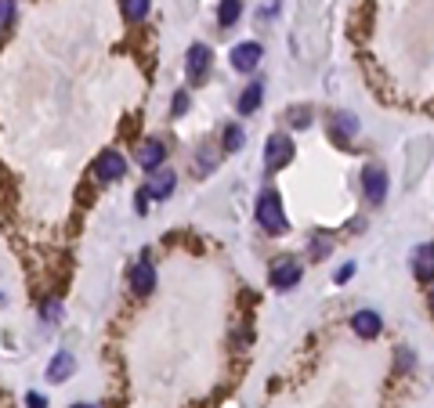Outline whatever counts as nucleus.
I'll use <instances>...</instances> for the list:
<instances>
[{
	"label": "nucleus",
	"instance_id": "f257e3e1",
	"mask_svg": "<svg viewBox=\"0 0 434 408\" xmlns=\"http://www.w3.org/2000/svg\"><path fill=\"white\" fill-rule=\"evenodd\" d=\"M257 221H261V228L264 232H271V235H283L290 224H286V213H283V199H278L275 192H264L261 199H257Z\"/></svg>",
	"mask_w": 434,
	"mask_h": 408
},
{
	"label": "nucleus",
	"instance_id": "f03ea898",
	"mask_svg": "<svg viewBox=\"0 0 434 408\" xmlns=\"http://www.w3.org/2000/svg\"><path fill=\"white\" fill-rule=\"evenodd\" d=\"M290 160H293V141L286 134H271L268 145H264V167L268 170H283Z\"/></svg>",
	"mask_w": 434,
	"mask_h": 408
},
{
	"label": "nucleus",
	"instance_id": "7ed1b4c3",
	"mask_svg": "<svg viewBox=\"0 0 434 408\" xmlns=\"http://www.w3.org/2000/svg\"><path fill=\"white\" fill-rule=\"evenodd\" d=\"M271 286L275 289H293L297 282H300V264L293 260V257H278L275 264H271Z\"/></svg>",
	"mask_w": 434,
	"mask_h": 408
},
{
	"label": "nucleus",
	"instance_id": "20e7f679",
	"mask_svg": "<svg viewBox=\"0 0 434 408\" xmlns=\"http://www.w3.org/2000/svg\"><path fill=\"white\" fill-rule=\"evenodd\" d=\"M362 196L369 203H384V196H387V174L380 167H365L362 170Z\"/></svg>",
	"mask_w": 434,
	"mask_h": 408
},
{
	"label": "nucleus",
	"instance_id": "39448f33",
	"mask_svg": "<svg viewBox=\"0 0 434 408\" xmlns=\"http://www.w3.org/2000/svg\"><path fill=\"white\" fill-rule=\"evenodd\" d=\"M210 69V47L206 44H192L189 47V58H184V73H189V83H203Z\"/></svg>",
	"mask_w": 434,
	"mask_h": 408
},
{
	"label": "nucleus",
	"instance_id": "423d86ee",
	"mask_svg": "<svg viewBox=\"0 0 434 408\" xmlns=\"http://www.w3.org/2000/svg\"><path fill=\"white\" fill-rule=\"evenodd\" d=\"M95 170H98V177H102L105 184H112V181H119L123 174H127V160H123L119 152H102L98 163H95Z\"/></svg>",
	"mask_w": 434,
	"mask_h": 408
},
{
	"label": "nucleus",
	"instance_id": "0eeeda50",
	"mask_svg": "<svg viewBox=\"0 0 434 408\" xmlns=\"http://www.w3.org/2000/svg\"><path fill=\"white\" fill-rule=\"evenodd\" d=\"M131 289L141 293V296L156 289V268H152L148 260H138V264L131 268Z\"/></svg>",
	"mask_w": 434,
	"mask_h": 408
},
{
	"label": "nucleus",
	"instance_id": "6e6552de",
	"mask_svg": "<svg viewBox=\"0 0 434 408\" xmlns=\"http://www.w3.org/2000/svg\"><path fill=\"white\" fill-rule=\"evenodd\" d=\"M261 54H264V51H261V44H254V40H250V44H239V47L232 51V66H235L239 73H250V69H257Z\"/></svg>",
	"mask_w": 434,
	"mask_h": 408
},
{
	"label": "nucleus",
	"instance_id": "1a4fd4ad",
	"mask_svg": "<svg viewBox=\"0 0 434 408\" xmlns=\"http://www.w3.org/2000/svg\"><path fill=\"white\" fill-rule=\"evenodd\" d=\"M413 275L420 282H434V246H416L413 249Z\"/></svg>",
	"mask_w": 434,
	"mask_h": 408
},
{
	"label": "nucleus",
	"instance_id": "9d476101",
	"mask_svg": "<svg viewBox=\"0 0 434 408\" xmlns=\"http://www.w3.org/2000/svg\"><path fill=\"white\" fill-rule=\"evenodd\" d=\"M329 134H333L336 141H351V138L358 134V119H355L351 112H336V116L329 119Z\"/></svg>",
	"mask_w": 434,
	"mask_h": 408
},
{
	"label": "nucleus",
	"instance_id": "9b49d317",
	"mask_svg": "<svg viewBox=\"0 0 434 408\" xmlns=\"http://www.w3.org/2000/svg\"><path fill=\"white\" fill-rule=\"evenodd\" d=\"M163 160H167V145H163V141H145V145L138 148V163H141L145 170H160Z\"/></svg>",
	"mask_w": 434,
	"mask_h": 408
},
{
	"label": "nucleus",
	"instance_id": "f8f14e48",
	"mask_svg": "<svg viewBox=\"0 0 434 408\" xmlns=\"http://www.w3.org/2000/svg\"><path fill=\"white\" fill-rule=\"evenodd\" d=\"M351 329L362 340H373V336H380V315H377V311H358V315L351 318Z\"/></svg>",
	"mask_w": 434,
	"mask_h": 408
},
{
	"label": "nucleus",
	"instance_id": "ddd939ff",
	"mask_svg": "<svg viewBox=\"0 0 434 408\" xmlns=\"http://www.w3.org/2000/svg\"><path fill=\"white\" fill-rule=\"evenodd\" d=\"M69 372H73V354L69 351H58L54 361L47 365V380L51 383H61V380H69Z\"/></svg>",
	"mask_w": 434,
	"mask_h": 408
},
{
	"label": "nucleus",
	"instance_id": "4468645a",
	"mask_svg": "<svg viewBox=\"0 0 434 408\" xmlns=\"http://www.w3.org/2000/svg\"><path fill=\"white\" fill-rule=\"evenodd\" d=\"M170 192H174V174H170V170L152 174V181H148V196H152V199H167Z\"/></svg>",
	"mask_w": 434,
	"mask_h": 408
},
{
	"label": "nucleus",
	"instance_id": "2eb2a0df",
	"mask_svg": "<svg viewBox=\"0 0 434 408\" xmlns=\"http://www.w3.org/2000/svg\"><path fill=\"white\" fill-rule=\"evenodd\" d=\"M261 98H264V87L261 83H250L242 90V98H239V112L242 116H250V112H257V105H261Z\"/></svg>",
	"mask_w": 434,
	"mask_h": 408
},
{
	"label": "nucleus",
	"instance_id": "dca6fc26",
	"mask_svg": "<svg viewBox=\"0 0 434 408\" xmlns=\"http://www.w3.org/2000/svg\"><path fill=\"white\" fill-rule=\"evenodd\" d=\"M239 15H242L239 0H221V8H217V22H221V25H235Z\"/></svg>",
	"mask_w": 434,
	"mask_h": 408
},
{
	"label": "nucleus",
	"instance_id": "f3484780",
	"mask_svg": "<svg viewBox=\"0 0 434 408\" xmlns=\"http://www.w3.org/2000/svg\"><path fill=\"white\" fill-rule=\"evenodd\" d=\"M148 4L152 0H123V15H127L131 22H141L148 15Z\"/></svg>",
	"mask_w": 434,
	"mask_h": 408
},
{
	"label": "nucleus",
	"instance_id": "a211bd4d",
	"mask_svg": "<svg viewBox=\"0 0 434 408\" xmlns=\"http://www.w3.org/2000/svg\"><path fill=\"white\" fill-rule=\"evenodd\" d=\"M15 25V0H0V37Z\"/></svg>",
	"mask_w": 434,
	"mask_h": 408
},
{
	"label": "nucleus",
	"instance_id": "6ab92c4d",
	"mask_svg": "<svg viewBox=\"0 0 434 408\" xmlns=\"http://www.w3.org/2000/svg\"><path fill=\"white\" fill-rule=\"evenodd\" d=\"M225 148L228 152H239L242 148V127H235V123H232V127H225Z\"/></svg>",
	"mask_w": 434,
	"mask_h": 408
},
{
	"label": "nucleus",
	"instance_id": "aec40b11",
	"mask_svg": "<svg viewBox=\"0 0 434 408\" xmlns=\"http://www.w3.org/2000/svg\"><path fill=\"white\" fill-rule=\"evenodd\" d=\"M184 109H189V90H177L174 102H170V112L174 116H184Z\"/></svg>",
	"mask_w": 434,
	"mask_h": 408
},
{
	"label": "nucleus",
	"instance_id": "412c9836",
	"mask_svg": "<svg viewBox=\"0 0 434 408\" xmlns=\"http://www.w3.org/2000/svg\"><path fill=\"white\" fill-rule=\"evenodd\" d=\"M290 123L300 131V127H307V123H312V112H307V109H293V112H290Z\"/></svg>",
	"mask_w": 434,
	"mask_h": 408
},
{
	"label": "nucleus",
	"instance_id": "4be33fe9",
	"mask_svg": "<svg viewBox=\"0 0 434 408\" xmlns=\"http://www.w3.org/2000/svg\"><path fill=\"white\" fill-rule=\"evenodd\" d=\"M25 408H47V401H44L40 394H29V397H25Z\"/></svg>",
	"mask_w": 434,
	"mask_h": 408
},
{
	"label": "nucleus",
	"instance_id": "5701e85b",
	"mask_svg": "<svg viewBox=\"0 0 434 408\" xmlns=\"http://www.w3.org/2000/svg\"><path fill=\"white\" fill-rule=\"evenodd\" d=\"M148 199H152V196H148V188H141V192H138V213H145V210H148Z\"/></svg>",
	"mask_w": 434,
	"mask_h": 408
},
{
	"label": "nucleus",
	"instance_id": "b1692460",
	"mask_svg": "<svg viewBox=\"0 0 434 408\" xmlns=\"http://www.w3.org/2000/svg\"><path fill=\"white\" fill-rule=\"evenodd\" d=\"M351 275H355V264H344V268H340V271H336V282H348Z\"/></svg>",
	"mask_w": 434,
	"mask_h": 408
},
{
	"label": "nucleus",
	"instance_id": "393cba45",
	"mask_svg": "<svg viewBox=\"0 0 434 408\" xmlns=\"http://www.w3.org/2000/svg\"><path fill=\"white\" fill-rule=\"evenodd\" d=\"M398 365H401V368H409V365H413V354H409V351H401V354H398Z\"/></svg>",
	"mask_w": 434,
	"mask_h": 408
},
{
	"label": "nucleus",
	"instance_id": "a878e982",
	"mask_svg": "<svg viewBox=\"0 0 434 408\" xmlns=\"http://www.w3.org/2000/svg\"><path fill=\"white\" fill-rule=\"evenodd\" d=\"M73 408H98V404H73Z\"/></svg>",
	"mask_w": 434,
	"mask_h": 408
},
{
	"label": "nucleus",
	"instance_id": "bb28decb",
	"mask_svg": "<svg viewBox=\"0 0 434 408\" xmlns=\"http://www.w3.org/2000/svg\"><path fill=\"white\" fill-rule=\"evenodd\" d=\"M430 311H434V289H430Z\"/></svg>",
	"mask_w": 434,
	"mask_h": 408
}]
</instances>
